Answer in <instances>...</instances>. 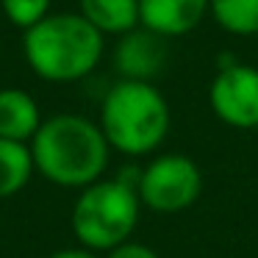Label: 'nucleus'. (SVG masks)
Masks as SVG:
<instances>
[{
	"mask_svg": "<svg viewBox=\"0 0 258 258\" xmlns=\"http://www.w3.org/2000/svg\"><path fill=\"white\" fill-rule=\"evenodd\" d=\"M108 150L100 125L81 114H56L45 119L31 139L34 169L64 189H86L108 167Z\"/></svg>",
	"mask_w": 258,
	"mask_h": 258,
	"instance_id": "1",
	"label": "nucleus"
},
{
	"mask_svg": "<svg viewBox=\"0 0 258 258\" xmlns=\"http://www.w3.org/2000/svg\"><path fill=\"white\" fill-rule=\"evenodd\" d=\"M23 56L50 84L81 81L100 64L103 34L81 14H47L25 31Z\"/></svg>",
	"mask_w": 258,
	"mask_h": 258,
	"instance_id": "2",
	"label": "nucleus"
},
{
	"mask_svg": "<svg viewBox=\"0 0 258 258\" xmlns=\"http://www.w3.org/2000/svg\"><path fill=\"white\" fill-rule=\"evenodd\" d=\"M100 131L111 150L147 156L169 134V106L147 81H117L100 106Z\"/></svg>",
	"mask_w": 258,
	"mask_h": 258,
	"instance_id": "3",
	"label": "nucleus"
},
{
	"mask_svg": "<svg viewBox=\"0 0 258 258\" xmlns=\"http://www.w3.org/2000/svg\"><path fill=\"white\" fill-rule=\"evenodd\" d=\"M139 191L122 178L95 180L81 189L70 214L75 239L92 252H111L114 247L131 241L139 222Z\"/></svg>",
	"mask_w": 258,
	"mask_h": 258,
	"instance_id": "4",
	"label": "nucleus"
},
{
	"mask_svg": "<svg viewBox=\"0 0 258 258\" xmlns=\"http://www.w3.org/2000/svg\"><path fill=\"white\" fill-rule=\"evenodd\" d=\"M139 200L156 214H180L203 191V172L189 156L167 153L139 169Z\"/></svg>",
	"mask_w": 258,
	"mask_h": 258,
	"instance_id": "5",
	"label": "nucleus"
},
{
	"mask_svg": "<svg viewBox=\"0 0 258 258\" xmlns=\"http://www.w3.org/2000/svg\"><path fill=\"white\" fill-rule=\"evenodd\" d=\"M208 103L230 128H258V70L250 64H225L211 81Z\"/></svg>",
	"mask_w": 258,
	"mask_h": 258,
	"instance_id": "6",
	"label": "nucleus"
},
{
	"mask_svg": "<svg viewBox=\"0 0 258 258\" xmlns=\"http://www.w3.org/2000/svg\"><path fill=\"white\" fill-rule=\"evenodd\" d=\"M167 64V39L147 28H134L122 34L114 50V67L125 81H147L156 78Z\"/></svg>",
	"mask_w": 258,
	"mask_h": 258,
	"instance_id": "7",
	"label": "nucleus"
},
{
	"mask_svg": "<svg viewBox=\"0 0 258 258\" xmlns=\"http://www.w3.org/2000/svg\"><path fill=\"white\" fill-rule=\"evenodd\" d=\"M211 12V0H139V25L172 39L195 31Z\"/></svg>",
	"mask_w": 258,
	"mask_h": 258,
	"instance_id": "8",
	"label": "nucleus"
},
{
	"mask_svg": "<svg viewBox=\"0 0 258 258\" xmlns=\"http://www.w3.org/2000/svg\"><path fill=\"white\" fill-rule=\"evenodd\" d=\"M42 125L36 100L23 89H0V139L28 142Z\"/></svg>",
	"mask_w": 258,
	"mask_h": 258,
	"instance_id": "9",
	"label": "nucleus"
},
{
	"mask_svg": "<svg viewBox=\"0 0 258 258\" xmlns=\"http://www.w3.org/2000/svg\"><path fill=\"white\" fill-rule=\"evenodd\" d=\"M81 17H86L103 36L128 34L139 25V0H78Z\"/></svg>",
	"mask_w": 258,
	"mask_h": 258,
	"instance_id": "10",
	"label": "nucleus"
},
{
	"mask_svg": "<svg viewBox=\"0 0 258 258\" xmlns=\"http://www.w3.org/2000/svg\"><path fill=\"white\" fill-rule=\"evenodd\" d=\"M34 175V156L25 142L0 139V200L14 197Z\"/></svg>",
	"mask_w": 258,
	"mask_h": 258,
	"instance_id": "11",
	"label": "nucleus"
},
{
	"mask_svg": "<svg viewBox=\"0 0 258 258\" xmlns=\"http://www.w3.org/2000/svg\"><path fill=\"white\" fill-rule=\"evenodd\" d=\"M211 14L228 34H258V0H211Z\"/></svg>",
	"mask_w": 258,
	"mask_h": 258,
	"instance_id": "12",
	"label": "nucleus"
},
{
	"mask_svg": "<svg viewBox=\"0 0 258 258\" xmlns=\"http://www.w3.org/2000/svg\"><path fill=\"white\" fill-rule=\"evenodd\" d=\"M0 9L9 17V23L17 28L28 31L39 20L47 17L50 12V0H0Z\"/></svg>",
	"mask_w": 258,
	"mask_h": 258,
	"instance_id": "13",
	"label": "nucleus"
},
{
	"mask_svg": "<svg viewBox=\"0 0 258 258\" xmlns=\"http://www.w3.org/2000/svg\"><path fill=\"white\" fill-rule=\"evenodd\" d=\"M106 258H161L153 247L142 244V241H125V244L114 247Z\"/></svg>",
	"mask_w": 258,
	"mask_h": 258,
	"instance_id": "14",
	"label": "nucleus"
},
{
	"mask_svg": "<svg viewBox=\"0 0 258 258\" xmlns=\"http://www.w3.org/2000/svg\"><path fill=\"white\" fill-rule=\"evenodd\" d=\"M50 258H100V255H95V252L86 250V247H67V250L53 252Z\"/></svg>",
	"mask_w": 258,
	"mask_h": 258,
	"instance_id": "15",
	"label": "nucleus"
}]
</instances>
